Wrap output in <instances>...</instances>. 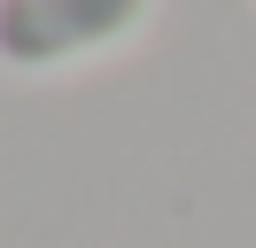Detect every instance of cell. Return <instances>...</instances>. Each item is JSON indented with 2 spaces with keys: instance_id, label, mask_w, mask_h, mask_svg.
Returning <instances> with one entry per match:
<instances>
[{
  "instance_id": "6da1fadb",
  "label": "cell",
  "mask_w": 256,
  "mask_h": 248,
  "mask_svg": "<svg viewBox=\"0 0 256 248\" xmlns=\"http://www.w3.org/2000/svg\"><path fill=\"white\" fill-rule=\"evenodd\" d=\"M156 0H0V62L8 70H70L116 54Z\"/></svg>"
}]
</instances>
